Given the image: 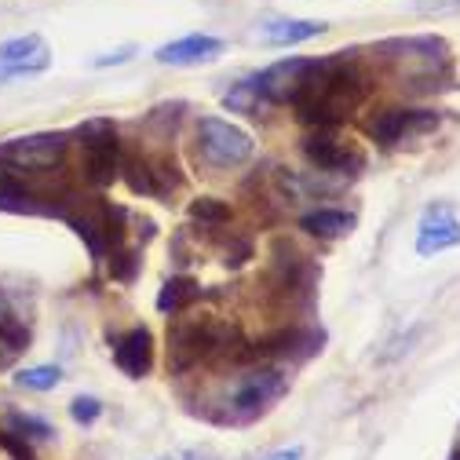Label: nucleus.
<instances>
[{
	"label": "nucleus",
	"mask_w": 460,
	"mask_h": 460,
	"mask_svg": "<svg viewBox=\"0 0 460 460\" xmlns=\"http://www.w3.org/2000/svg\"><path fill=\"white\" fill-rule=\"evenodd\" d=\"M252 348L242 329L226 318H187L168 329V369L187 373L194 366H219V362H249Z\"/></svg>",
	"instance_id": "f257e3e1"
},
{
	"label": "nucleus",
	"mask_w": 460,
	"mask_h": 460,
	"mask_svg": "<svg viewBox=\"0 0 460 460\" xmlns=\"http://www.w3.org/2000/svg\"><path fill=\"white\" fill-rule=\"evenodd\" d=\"M384 70L406 92H449L453 51L442 37H391L376 48Z\"/></svg>",
	"instance_id": "f03ea898"
},
{
	"label": "nucleus",
	"mask_w": 460,
	"mask_h": 460,
	"mask_svg": "<svg viewBox=\"0 0 460 460\" xmlns=\"http://www.w3.org/2000/svg\"><path fill=\"white\" fill-rule=\"evenodd\" d=\"M369 95V74L355 55H336L332 74L322 81V88L296 106L300 121L311 128H340Z\"/></svg>",
	"instance_id": "7ed1b4c3"
},
{
	"label": "nucleus",
	"mask_w": 460,
	"mask_h": 460,
	"mask_svg": "<svg viewBox=\"0 0 460 460\" xmlns=\"http://www.w3.org/2000/svg\"><path fill=\"white\" fill-rule=\"evenodd\" d=\"M285 394H289V376H285V369H278V366L245 369L223 394L219 413H212L208 420H216L223 428H249L260 417H267Z\"/></svg>",
	"instance_id": "20e7f679"
},
{
	"label": "nucleus",
	"mask_w": 460,
	"mask_h": 460,
	"mask_svg": "<svg viewBox=\"0 0 460 460\" xmlns=\"http://www.w3.org/2000/svg\"><path fill=\"white\" fill-rule=\"evenodd\" d=\"M336 55H296V59H278L263 74H256V84L267 102L278 106H300L307 102L322 81L332 74Z\"/></svg>",
	"instance_id": "39448f33"
},
{
	"label": "nucleus",
	"mask_w": 460,
	"mask_h": 460,
	"mask_svg": "<svg viewBox=\"0 0 460 460\" xmlns=\"http://www.w3.org/2000/svg\"><path fill=\"white\" fill-rule=\"evenodd\" d=\"M74 136L81 139V150H84V183L95 187V190H106L118 183L121 176V139H118V128H113V121L106 118H92L84 125L74 128Z\"/></svg>",
	"instance_id": "423d86ee"
},
{
	"label": "nucleus",
	"mask_w": 460,
	"mask_h": 460,
	"mask_svg": "<svg viewBox=\"0 0 460 460\" xmlns=\"http://www.w3.org/2000/svg\"><path fill=\"white\" fill-rule=\"evenodd\" d=\"M198 154L212 168H242L245 161H252L256 139L245 128L230 125L223 118H201L198 121Z\"/></svg>",
	"instance_id": "0eeeda50"
},
{
	"label": "nucleus",
	"mask_w": 460,
	"mask_h": 460,
	"mask_svg": "<svg viewBox=\"0 0 460 460\" xmlns=\"http://www.w3.org/2000/svg\"><path fill=\"white\" fill-rule=\"evenodd\" d=\"M66 132H33V136H15L0 143V161L8 168L22 172V176H40V172H55L66 157Z\"/></svg>",
	"instance_id": "6e6552de"
},
{
	"label": "nucleus",
	"mask_w": 460,
	"mask_h": 460,
	"mask_svg": "<svg viewBox=\"0 0 460 460\" xmlns=\"http://www.w3.org/2000/svg\"><path fill=\"white\" fill-rule=\"evenodd\" d=\"M304 157L325 172V176H340V180H355L358 172L366 168V154L358 143L343 139L336 128H314L304 139Z\"/></svg>",
	"instance_id": "1a4fd4ad"
},
{
	"label": "nucleus",
	"mask_w": 460,
	"mask_h": 460,
	"mask_svg": "<svg viewBox=\"0 0 460 460\" xmlns=\"http://www.w3.org/2000/svg\"><path fill=\"white\" fill-rule=\"evenodd\" d=\"M438 125H442V118L431 110H380L366 121V136L376 146L398 150L406 143H417V139L431 136Z\"/></svg>",
	"instance_id": "9d476101"
},
{
	"label": "nucleus",
	"mask_w": 460,
	"mask_h": 460,
	"mask_svg": "<svg viewBox=\"0 0 460 460\" xmlns=\"http://www.w3.org/2000/svg\"><path fill=\"white\" fill-rule=\"evenodd\" d=\"M325 348V329L318 325H285L270 336H263L256 348H252V358L256 362H311L314 355H322Z\"/></svg>",
	"instance_id": "9b49d317"
},
{
	"label": "nucleus",
	"mask_w": 460,
	"mask_h": 460,
	"mask_svg": "<svg viewBox=\"0 0 460 460\" xmlns=\"http://www.w3.org/2000/svg\"><path fill=\"white\" fill-rule=\"evenodd\" d=\"M314 281H318V267L300 249H293L289 242H278L274 245V256H270V285L278 289V296H285V300L307 296L311 300Z\"/></svg>",
	"instance_id": "f8f14e48"
},
{
	"label": "nucleus",
	"mask_w": 460,
	"mask_h": 460,
	"mask_svg": "<svg viewBox=\"0 0 460 460\" xmlns=\"http://www.w3.org/2000/svg\"><path fill=\"white\" fill-rule=\"evenodd\" d=\"M48 66H51V48L40 33H26L0 44V81L33 77V74H44Z\"/></svg>",
	"instance_id": "ddd939ff"
},
{
	"label": "nucleus",
	"mask_w": 460,
	"mask_h": 460,
	"mask_svg": "<svg viewBox=\"0 0 460 460\" xmlns=\"http://www.w3.org/2000/svg\"><path fill=\"white\" fill-rule=\"evenodd\" d=\"M460 249V219L449 205H431L417 226V256H442Z\"/></svg>",
	"instance_id": "4468645a"
},
{
	"label": "nucleus",
	"mask_w": 460,
	"mask_h": 460,
	"mask_svg": "<svg viewBox=\"0 0 460 460\" xmlns=\"http://www.w3.org/2000/svg\"><path fill=\"white\" fill-rule=\"evenodd\" d=\"M223 40L219 37H208V33H187L180 40H168L157 48L154 59L161 66H205V63H216L223 55Z\"/></svg>",
	"instance_id": "2eb2a0df"
},
{
	"label": "nucleus",
	"mask_w": 460,
	"mask_h": 460,
	"mask_svg": "<svg viewBox=\"0 0 460 460\" xmlns=\"http://www.w3.org/2000/svg\"><path fill=\"white\" fill-rule=\"evenodd\" d=\"M113 366L132 380H143L154 369V336H150V329L136 325L125 336L113 340Z\"/></svg>",
	"instance_id": "dca6fc26"
},
{
	"label": "nucleus",
	"mask_w": 460,
	"mask_h": 460,
	"mask_svg": "<svg viewBox=\"0 0 460 460\" xmlns=\"http://www.w3.org/2000/svg\"><path fill=\"white\" fill-rule=\"evenodd\" d=\"M300 226L314 238H325V242H336V238H348L351 230L358 226V216L348 212V208H314V212H304L300 216Z\"/></svg>",
	"instance_id": "f3484780"
},
{
	"label": "nucleus",
	"mask_w": 460,
	"mask_h": 460,
	"mask_svg": "<svg viewBox=\"0 0 460 460\" xmlns=\"http://www.w3.org/2000/svg\"><path fill=\"white\" fill-rule=\"evenodd\" d=\"M322 33H325V22H314V19H270V22H263L260 40L270 48H289V44L314 40Z\"/></svg>",
	"instance_id": "a211bd4d"
},
{
	"label": "nucleus",
	"mask_w": 460,
	"mask_h": 460,
	"mask_svg": "<svg viewBox=\"0 0 460 460\" xmlns=\"http://www.w3.org/2000/svg\"><path fill=\"white\" fill-rule=\"evenodd\" d=\"M201 296H205V293H201L198 278H190V274H176V278H168V281L161 285V293H157V311H161V314H180L183 307L198 304Z\"/></svg>",
	"instance_id": "6ab92c4d"
},
{
	"label": "nucleus",
	"mask_w": 460,
	"mask_h": 460,
	"mask_svg": "<svg viewBox=\"0 0 460 460\" xmlns=\"http://www.w3.org/2000/svg\"><path fill=\"white\" fill-rule=\"evenodd\" d=\"M30 340H33V332L26 322H19V314L0 318V373L19 362V355L30 348Z\"/></svg>",
	"instance_id": "aec40b11"
},
{
	"label": "nucleus",
	"mask_w": 460,
	"mask_h": 460,
	"mask_svg": "<svg viewBox=\"0 0 460 460\" xmlns=\"http://www.w3.org/2000/svg\"><path fill=\"white\" fill-rule=\"evenodd\" d=\"M121 176L132 194L139 198H157V176H154V161L146 157H125L121 161Z\"/></svg>",
	"instance_id": "412c9836"
},
{
	"label": "nucleus",
	"mask_w": 460,
	"mask_h": 460,
	"mask_svg": "<svg viewBox=\"0 0 460 460\" xmlns=\"http://www.w3.org/2000/svg\"><path fill=\"white\" fill-rule=\"evenodd\" d=\"M223 106H226V110H234V113H245V118L260 113V106H263V92H260L256 77L238 81L234 88H230V92L223 95Z\"/></svg>",
	"instance_id": "4be33fe9"
},
{
	"label": "nucleus",
	"mask_w": 460,
	"mask_h": 460,
	"mask_svg": "<svg viewBox=\"0 0 460 460\" xmlns=\"http://www.w3.org/2000/svg\"><path fill=\"white\" fill-rule=\"evenodd\" d=\"M190 219L201 223L205 230H219L230 223V205L226 201H216V198H198L190 205Z\"/></svg>",
	"instance_id": "5701e85b"
},
{
	"label": "nucleus",
	"mask_w": 460,
	"mask_h": 460,
	"mask_svg": "<svg viewBox=\"0 0 460 460\" xmlns=\"http://www.w3.org/2000/svg\"><path fill=\"white\" fill-rule=\"evenodd\" d=\"M63 384V369L59 366H33V369H22L15 376V387L22 391H51Z\"/></svg>",
	"instance_id": "b1692460"
},
{
	"label": "nucleus",
	"mask_w": 460,
	"mask_h": 460,
	"mask_svg": "<svg viewBox=\"0 0 460 460\" xmlns=\"http://www.w3.org/2000/svg\"><path fill=\"white\" fill-rule=\"evenodd\" d=\"M110 256H113V260H110L113 281H121V285L136 281V274H139V245H118Z\"/></svg>",
	"instance_id": "393cba45"
},
{
	"label": "nucleus",
	"mask_w": 460,
	"mask_h": 460,
	"mask_svg": "<svg viewBox=\"0 0 460 460\" xmlns=\"http://www.w3.org/2000/svg\"><path fill=\"white\" fill-rule=\"evenodd\" d=\"M8 431L22 435L26 442H48V438H55V431H51L48 420H40V417H22V413H12V417H8Z\"/></svg>",
	"instance_id": "a878e982"
},
{
	"label": "nucleus",
	"mask_w": 460,
	"mask_h": 460,
	"mask_svg": "<svg viewBox=\"0 0 460 460\" xmlns=\"http://www.w3.org/2000/svg\"><path fill=\"white\" fill-rule=\"evenodd\" d=\"M180 113H183V102H164L146 113V128H157L161 139H172V132L180 128Z\"/></svg>",
	"instance_id": "bb28decb"
},
{
	"label": "nucleus",
	"mask_w": 460,
	"mask_h": 460,
	"mask_svg": "<svg viewBox=\"0 0 460 460\" xmlns=\"http://www.w3.org/2000/svg\"><path fill=\"white\" fill-rule=\"evenodd\" d=\"M70 417H74V424L92 428V424L102 417V402H99V398H92V394H77V398L70 402Z\"/></svg>",
	"instance_id": "cd10ccee"
},
{
	"label": "nucleus",
	"mask_w": 460,
	"mask_h": 460,
	"mask_svg": "<svg viewBox=\"0 0 460 460\" xmlns=\"http://www.w3.org/2000/svg\"><path fill=\"white\" fill-rule=\"evenodd\" d=\"M0 449H4L12 460H37V453L30 449V442L15 431H0Z\"/></svg>",
	"instance_id": "c85d7f7f"
},
{
	"label": "nucleus",
	"mask_w": 460,
	"mask_h": 460,
	"mask_svg": "<svg viewBox=\"0 0 460 460\" xmlns=\"http://www.w3.org/2000/svg\"><path fill=\"white\" fill-rule=\"evenodd\" d=\"M417 12L420 15H453V12H460V0H420Z\"/></svg>",
	"instance_id": "c756f323"
},
{
	"label": "nucleus",
	"mask_w": 460,
	"mask_h": 460,
	"mask_svg": "<svg viewBox=\"0 0 460 460\" xmlns=\"http://www.w3.org/2000/svg\"><path fill=\"white\" fill-rule=\"evenodd\" d=\"M136 55V48L128 44V48H121V51H113V55H99L95 59V70H106V66H121V63H128Z\"/></svg>",
	"instance_id": "7c9ffc66"
},
{
	"label": "nucleus",
	"mask_w": 460,
	"mask_h": 460,
	"mask_svg": "<svg viewBox=\"0 0 460 460\" xmlns=\"http://www.w3.org/2000/svg\"><path fill=\"white\" fill-rule=\"evenodd\" d=\"M263 460H304V446H285V449H278V453H270Z\"/></svg>",
	"instance_id": "2f4dec72"
},
{
	"label": "nucleus",
	"mask_w": 460,
	"mask_h": 460,
	"mask_svg": "<svg viewBox=\"0 0 460 460\" xmlns=\"http://www.w3.org/2000/svg\"><path fill=\"white\" fill-rule=\"evenodd\" d=\"M8 314H15V307H12V300L0 293V318H8Z\"/></svg>",
	"instance_id": "473e14b6"
}]
</instances>
